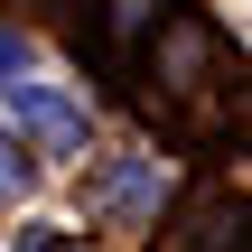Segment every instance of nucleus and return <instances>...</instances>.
Here are the masks:
<instances>
[{"mask_svg":"<svg viewBox=\"0 0 252 252\" xmlns=\"http://www.w3.org/2000/svg\"><path fill=\"white\" fill-rule=\"evenodd\" d=\"M103 206H112V215H150V206H159V159L112 168V178H103Z\"/></svg>","mask_w":252,"mask_h":252,"instance_id":"obj_2","label":"nucleus"},{"mask_svg":"<svg viewBox=\"0 0 252 252\" xmlns=\"http://www.w3.org/2000/svg\"><path fill=\"white\" fill-rule=\"evenodd\" d=\"M19 187H28V150H19V140H9V122H0V206H9Z\"/></svg>","mask_w":252,"mask_h":252,"instance_id":"obj_3","label":"nucleus"},{"mask_svg":"<svg viewBox=\"0 0 252 252\" xmlns=\"http://www.w3.org/2000/svg\"><path fill=\"white\" fill-rule=\"evenodd\" d=\"M0 103H9V122H19V131H37L56 159H75V150H84V131H94V122H84V103H75L65 84H0Z\"/></svg>","mask_w":252,"mask_h":252,"instance_id":"obj_1","label":"nucleus"},{"mask_svg":"<svg viewBox=\"0 0 252 252\" xmlns=\"http://www.w3.org/2000/svg\"><path fill=\"white\" fill-rule=\"evenodd\" d=\"M19 252H84V243H75L65 224H28V234H19Z\"/></svg>","mask_w":252,"mask_h":252,"instance_id":"obj_4","label":"nucleus"},{"mask_svg":"<svg viewBox=\"0 0 252 252\" xmlns=\"http://www.w3.org/2000/svg\"><path fill=\"white\" fill-rule=\"evenodd\" d=\"M19 65H28V37H19V28H0V75H19Z\"/></svg>","mask_w":252,"mask_h":252,"instance_id":"obj_5","label":"nucleus"}]
</instances>
